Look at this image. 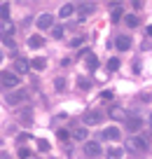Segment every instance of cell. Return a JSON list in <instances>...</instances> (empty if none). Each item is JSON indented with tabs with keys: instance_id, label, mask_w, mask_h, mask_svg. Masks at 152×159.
<instances>
[{
	"instance_id": "obj_1",
	"label": "cell",
	"mask_w": 152,
	"mask_h": 159,
	"mask_svg": "<svg viewBox=\"0 0 152 159\" xmlns=\"http://www.w3.org/2000/svg\"><path fill=\"white\" fill-rule=\"evenodd\" d=\"M127 150L129 152H145L147 150V138L145 136H131L127 140Z\"/></svg>"
},
{
	"instance_id": "obj_2",
	"label": "cell",
	"mask_w": 152,
	"mask_h": 159,
	"mask_svg": "<svg viewBox=\"0 0 152 159\" xmlns=\"http://www.w3.org/2000/svg\"><path fill=\"white\" fill-rule=\"evenodd\" d=\"M21 77L14 73V70H5V73H0V84L7 87V89H14V87H19Z\"/></svg>"
},
{
	"instance_id": "obj_3",
	"label": "cell",
	"mask_w": 152,
	"mask_h": 159,
	"mask_svg": "<svg viewBox=\"0 0 152 159\" xmlns=\"http://www.w3.org/2000/svg\"><path fill=\"white\" fill-rule=\"evenodd\" d=\"M101 152H103V148H101V143H98V140H87V143H84V154H87L89 159L98 157Z\"/></svg>"
},
{
	"instance_id": "obj_4",
	"label": "cell",
	"mask_w": 152,
	"mask_h": 159,
	"mask_svg": "<svg viewBox=\"0 0 152 159\" xmlns=\"http://www.w3.org/2000/svg\"><path fill=\"white\" fill-rule=\"evenodd\" d=\"M52 24H54V16H52V14H40L38 19H35V26H38L40 30L52 28Z\"/></svg>"
},
{
	"instance_id": "obj_5",
	"label": "cell",
	"mask_w": 152,
	"mask_h": 159,
	"mask_svg": "<svg viewBox=\"0 0 152 159\" xmlns=\"http://www.w3.org/2000/svg\"><path fill=\"white\" fill-rule=\"evenodd\" d=\"M110 119H115V122H127L129 119V115H127V110L124 108H119V105H115V108H110Z\"/></svg>"
},
{
	"instance_id": "obj_6",
	"label": "cell",
	"mask_w": 152,
	"mask_h": 159,
	"mask_svg": "<svg viewBox=\"0 0 152 159\" xmlns=\"http://www.w3.org/2000/svg\"><path fill=\"white\" fill-rule=\"evenodd\" d=\"M94 10H96L94 2H82V5H77V21H82L84 16H89Z\"/></svg>"
},
{
	"instance_id": "obj_7",
	"label": "cell",
	"mask_w": 152,
	"mask_h": 159,
	"mask_svg": "<svg viewBox=\"0 0 152 159\" xmlns=\"http://www.w3.org/2000/svg\"><path fill=\"white\" fill-rule=\"evenodd\" d=\"M127 129L131 131V134H138V131L143 129V119H140V117H131V115H129V119H127Z\"/></svg>"
},
{
	"instance_id": "obj_8",
	"label": "cell",
	"mask_w": 152,
	"mask_h": 159,
	"mask_svg": "<svg viewBox=\"0 0 152 159\" xmlns=\"http://www.w3.org/2000/svg\"><path fill=\"white\" fill-rule=\"evenodd\" d=\"M101 112H87L82 117V122H84V126H94V124H101Z\"/></svg>"
},
{
	"instance_id": "obj_9",
	"label": "cell",
	"mask_w": 152,
	"mask_h": 159,
	"mask_svg": "<svg viewBox=\"0 0 152 159\" xmlns=\"http://www.w3.org/2000/svg\"><path fill=\"white\" fill-rule=\"evenodd\" d=\"M28 70H30V61L28 59H16L14 61V73L16 75H19V73L24 75V73H28Z\"/></svg>"
},
{
	"instance_id": "obj_10",
	"label": "cell",
	"mask_w": 152,
	"mask_h": 159,
	"mask_svg": "<svg viewBox=\"0 0 152 159\" xmlns=\"http://www.w3.org/2000/svg\"><path fill=\"white\" fill-rule=\"evenodd\" d=\"M119 129L117 126H108V129L103 131V134H101V138H105V140H119Z\"/></svg>"
},
{
	"instance_id": "obj_11",
	"label": "cell",
	"mask_w": 152,
	"mask_h": 159,
	"mask_svg": "<svg viewBox=\"0 0 152 159\" xmlns=\"http://www.w3.org/2000/svg\"><path fill=\"white\" fill-rule=\"evenodd\" d=\"M24 98H26V91L24 89H21V91H12V94L7 96V103H10V105H19Z\"/></svg>"
},
{
	"instance_id": "obj_12",
	"label": "cell",
	"mask_w": 152,
	"mask_h": 159,
	"mask_svg": "<svg viewBox=\"0 0 152 159\" xmlns=\"http://www.w3.org/2000/svg\"><path fill=\"white\" fill-rule=\"evenodd\" d=\"M115 45H117L119 52H129V49H131V38H127V35H119Z\"/></svg>"
},
{
	"instance_id": "obj_13",
	"label": "cell",
	"mask_w": 152,
	"mask_h": 159,
	"mask_svg": "<svg viewBox=\"0 0 152 159\" xmlns=\"http://www.w3.org/2000/svg\"><path fill=\"white\" fill-rule=\"evenodd\" d=\"M75 10H77V7H75L73 2H68V5H63V7L59 10V16H61V19H68V16L75 14Z\"/></svg>"
},
{
	"instance_id": "obj_14",
	"label": "cell",
	"mask_w": 152,
	"mask_h": 159,
	"mask_svg": "<svg viewBox=\"0 0 152 159\" xmlns=\"http://www.w3.org/2000/svg\"><path fill=\"white\" fill-rule=\"evenodd\" d=\"M44 66H47V59H30V68L33 70H44Z\"/></svg>"
},
{
	"instance_id": "obj_15",
	"label": "cell",
	"mask_w": 152,
	"mask_h": 159,
	"mask_svg": "<svg viewBox=\"0 0 152 159\" xmlns=\"http://www.w3.org/2000/svg\"><path fill=\"white\" fill-rule=\"evenodd\" d=\"M105 154H108V159H122L124 157V150L122 148H110Z\"/></svg>"
},
{
	"instance_id": "obj_16",
	"label": "cell",
	"mask_w": 152,
	"mask_h": 159,
	"mask_svg": "<svg viewBox=\"0 0 152 159\" xmlns=\"http://www.w3.org/2000/svg\"><path fill=\"white\" fill-rule=\"evenodd\" d=\"M44 45V40L40 38V35H33V38H28V47L30 49H38V47H42Z\"/></svg>"
},
{
	"instance_id": "obj_17",
	"label": "cell",
	"mask_w": 152,
	"mask_h": 159,
	"mask_svg": "<svg viewBox=\"0 0 152 159\" xmlns=\"http://www.w3.org/2000/svg\"><path fill=\"white\" fill-rule=\"evenodd\" d=\"M12 35H14V26H12L10 21H5V24H2V38H12Z\"/></svg>"
},
{
	"instance_id": "obj_18",
	"label": "cell",
	"mask_w": 152,
	"mask_h": 159,
	"mask_svg": "<svg viewBox=\"0 0 152 159\" xmlns=\"http://www.w3.org/2000/svg\"><path fill=\"white\" fill-rule=\"evenodd\" d=\"M21 119H24V124H30V122H33V110L24 108V110H21Z\"/></svg>"
},
{
	"instance_id": "obj_19",
	"label": "cell",
	"mask_w": 152,
	"mask_h": 159,
	"mask_svg": "<svg viewBox=\"0 0 152 159\" xmlns=\"http://www.w3.org/2000/svg\"><path fill=\"white\" fill-rule=\"evenodd\" d=\"M77 87H80L82 91L91 89V80H89V77H77Z\"/></svg>"
},
{
	"instance_id": "obj_20",
	"label": "cell",
	"mask_w": 152,
	"mask_h": 159,
	"mask_svg": "<svg viewBox=\"0 0 152 159\" xmlns=\"http://www.w3.org/2000/svg\"><path fill=\"white\" fill-rule=\"evenodd\" d=\"M115 5V10H113V24H117L119 19H122V5L119 2H113Z\"/></svg>"
},
{
	"instance_id": "obj_21",
	"label": "cell",
	"mask_w": 152,
	"mask_h": 159,
	"mask_svg": "<svg viewBox=\"0 0 152 159\" xmlns=\"http://www.w3.org/2000/svg\"><path fill=\"white\" fill-rule=\"evenodd\" d=\"M87 68H89V70H96V68H98V59H96L94 54H87Z\"/></svg>"
},
{
	"instance_id": "obj_22",
	"label": "cell",
	"mask_w": 152,
	"mask_h": 159,
	"mask_svg": "<svg viewBox=\"0 0 152 159\" xmlns=\"http://www.w3.org/2000/svg\"><path fill=\"white\" fill-rule=\"evenodd\" d=\"M7 16H10V5H7V2H2V5H0V19L7 21Z\"/></svg>"
},
{
	"instance_id": "obj_23",
	"label": "cell",
	"mask_w": 152,
	"mask_h": 159,
	"mask_svg": "<svg viewBox=\"0 0 152 159\" xmlns=\"http://www.w3.org/2000/svg\"><path fill=\"white\" fill-rule=\"evenodd\" d=\"M75 140H84V143H87V129H84V126H80V129L75 131Z\"/></svg>"
},
{
	"instance_id": "obj_24",
	"label": "cell",
	"mask_w": 152,
	"mask_h": 159,
	"mask_svg": "<svg viewBox=\"0 0 152 159\" xmlns=\"http://www.w3.org/2000/svg\"><path fill=\"white\" fill-rule=\"evenodd\" d=\"M52 35H54L56 40H61V38H63V26H61V24L54 26V28H52Z\"/></svg>"
},
{
	"instance_id": "obj_25",
	"label": "cell",
	"mask_w": 152,
	"mask_h": 159,
	"mask_svg": "<svg viewBox=\"0 0 152 159\" xmlns=\"http://www.w3.org/2000/svg\"><path fill=\"white\" fill-rule=\"evenodd\" d=\"M38 150H40V152H49V140L40 138V140H38Z\"/></svg>"
},
{
	"instance_id": "obj_26",
	"label": "cell",
	"mask_w": 152,
	"mask_h": 159,
	"mask_svg": "<svg viewBox=\"0 0 152 159\" xmlns=\"http://www.w3.org/2000/svg\"><path fill=\"white\" fill-rule=\"evenodd\" d=\"M124 21H127V26H131V28H136V26H138V19L133 14H127V16H124Z\"/></svg>"
},
{
	"instance_id": "obj_27",
	"label": "cell",
	"mask_w": 152,
	"mask_h": 159,
	"mask_svg": "<svg viewBox=\"0 0 152 159\" xmlns=\"http://www.w3.org/2000/svg\"><path fill=\"white\" fill-rule=\"evenodd\" d=\"M54 87H56V91H63L66 89V80L63 77H56L54 80Z\"/></svg>"
},
{
	"instance_id": "obj_28",
	"label": "cell",
	"mask_w": 152,
	"mask_h": 159,
	"mask_svg": "<svg viewBox=\"0 0 152 159\" xmlns=\"http://www.w3.org/2000/svg\"><path fill=\"white\" fill-rule=\"evenodd\" d=\"M117 68H119V59H110L108 61V70H113V73H115Z\"/></svg>"
},
{
	"instance_id": "obj_29",
	"label": "cell",
	"mask_w": 152,
	"mask_h": 159,
	"mask_svg": "<svg viewBox=\"0 0 152 159\" xmlns=\"http://www.w3.org/2000/svg\"><path fill=\"white\" fill-rule=\"evenodd\" d=\"M19 159H30V150L28 148H19Z\"/></svg>"
},
{
	"instance_id": "obj_30",
	"label": "cell",
	"mask_w": 152,
	"mask_h": 159,
	"mask_svg": "<svg viewBox=\"0 0 152 159\" xmlns=\"http://www.w3.org/2000/svg\"><path fill=\"white\" fill-rule=\"evenodd\" d=\"M82 42H84V38H82V35H77V38H73V40H70V47H80Z\"/></svg>"
},
{
	"instance_id": "obj_31",
	"label": "cell",
	"mask_w": 152,
	"mask_h": 159,
	"mask_svg": "<svg viewBox=\"0 0 152 159\" xmlns=\"http://www.w3.org/2000/svg\"><path fill=\"white\" fill-rule=\"evenodd\" d=\"M113 91H108V89H105V91H101V98H103V101H113Z\"/></svg>"
},
{
	"instance_id": "obj_32",
	"label": "cell",
	"mask_w": 152,
	"mask_h": 159,
	"mask_svg": "<svg viewBox=\"0 0 152 159\" xmlns=\"http://www.w3.org/2000/svg\"><path fill=\"white\" fill-rule=\"evenodd\" d=\"M2 42H5V45L10 47V49H14V45H16V42H14V38H2Z\"/></svg>"
},
{
	"instance_id": "obj_33",
	"label": "cell",
	"mask_w": 152,
	"mask_h": 159,
	"mask_svg": "<svg viewBox=\"0 0 152 159\" xmlns=\"http://www.w3.org/2000/svg\"><path fill=\"white\" fill-rule=\"evenodd\" d=\"M56 136H59L61 140H68V131H63V129H61V131H59V134H56Z\"/></svg>"
},
{
	"instance_id": "obj_34",
	"label": "cell",
	"mask_w": 152,
	"mask_h": 159,
	"mask_svg": "<svg viewBox=\"0 0 152 159\" xmlns=\"http://www.w3.org/2000/svg\"><path fill=\"white\" fill-rule=\"evenodd\" d=\"M0 159H10V154H7V152H0Z\"/></svg>"
},
{
	"instance_id": "obj_35",
	"label": "cell",
	"mask_w": 152,
	"mask_h": 159,
	"mask_svg": "<svg viewBox=\"0 0 152 159\" xmlns=\"http://www.w3.org/2000/svg\"><path fill=\"white\" fill-rule=\"evenodd\" d=\"M147 35H150V38H152V24L147 26Z\"/></svg>"
},
{
	"instance_id": "obj_36",
	"label": "cell",
	"mask_w": 152,
	"mask_h": 159,
	"mask_svg": "<svg viewBox=\"0 0 152 159\" xmlns=\"http://www.w3.org/2000/svg\"><path fill=\"white\" fill-rule=\"evenodd\" d=\"M0 59H2V54H0Z\"/></svg>"
},
{
	"instance_id": "obj_37",
	"label": "cell",
	"mask_w": 152,
	"mask_h": 159,
	"mask_svg": "<svg viewBox=\"0 0 152 159\" xmlns=\"http://www.w3.org/2000/svg\"><path fill=\"white\" fill-rule=\"evenodd\" d=\"M52 159H54V157H52Z\"/></svg>"
}]
</instances>
